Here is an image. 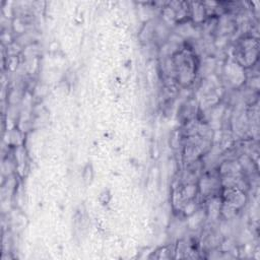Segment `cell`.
Wrapping results in <instances>:
<instances>
[{"instance_id":"cell-1","label":"cell","mask_w":260,"mask_h":260,"mask_svg":"<svg viewBox=\"0 0 260 260\" xmlns=\"http://www.w3.org/2000/svg\"><path fill=\"white\" fill-rule=\"evenodd\" d=\"M172 68L176 81L183 86L190 85L196 76L197 61L192 50L183 48L172 57Z\"/></svg>"},{"instance_id":"cell-2","label":"cell","mask_w":260,"mask_h":260,"mask_svg":"<svg viewBox=\"0 0 260 260\" xmlns=\"http://www.w3.org/2000/svg\"><path fill=\"white\" fill-rule=\"evenodd\" d=\"M258 41L253 38H246L237 47V58L240 65L244 67L252 66L258 59Z\"/></svg>"}]
</instances>
